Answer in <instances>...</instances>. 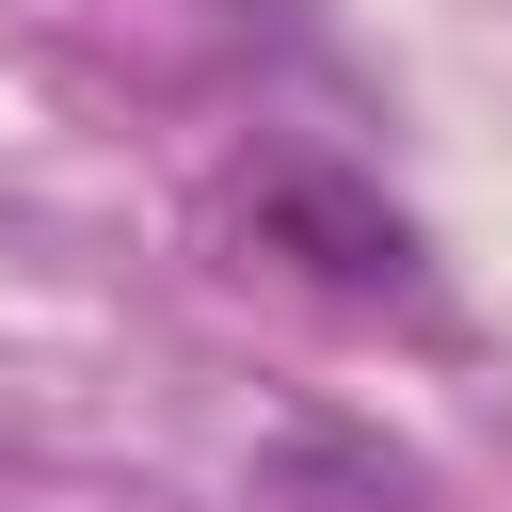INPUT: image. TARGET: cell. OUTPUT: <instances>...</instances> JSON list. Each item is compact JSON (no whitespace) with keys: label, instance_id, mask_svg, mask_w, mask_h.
<instances>
[{"label":"cell","instance_id":"obj_1","mask_svg":"<svg viewBox=\"0 0 512 512\" xmlns=\"http://www.w3.org/2000/svg\"><path fill=\"white\" fill-rule=\"evenodd\" d=\"M240 240H256V256H288V272H304V288H336V304H400V288H416V224H400L368 176H336V160H256Z\"/></svg>","mask_w":512,"mask_h":512},{"label":"cell","instance_id":"obj_2","mask_svg":"<svg viewBox=\"0 0 512 512\" xmlns=\"http://www.w3.org/2000/svg\"><path fill=\"white\" fill-rule=\"evenodd\" d=\"M256 512H416V464L400 448H352V432H288L256 464Z\"/></svg>","mask_w":512,"mask_h":512}]
</instances>
